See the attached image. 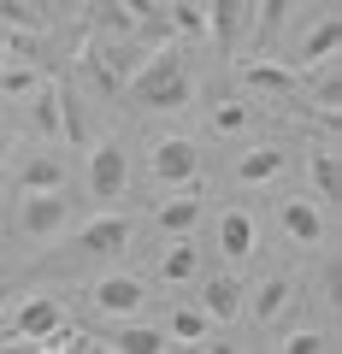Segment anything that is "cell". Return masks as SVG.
<instances>
[{
    "instance_id": "cell-6",
    "label": "cell",
    "mask_w": 342,
    "mask_h": 354,
    "mask_svg": "<svg viewBox=\"0 0 342 354\" xmlns=\"http://www.w3.org/2000/svg\"><path fill=\"white\" fill-rule=\"evenodd\" d=\"M142 301H148V283H142V278H124V272H113V278L95 283V307H101V313H113V319L142 313Z\"/></svg>"
},
{
    "instance_id": "cell-4",
    "label": "cell",
    "mask_w": 342,
    "mask_h": 354,
    "mask_svg": "<svg viewBox=\"0 0 342 354\" xmlns=\"http://www.w3.org/2000/svg\"><path fill=\"white\" fill-rule=\"evenodd\" d=\"M248 12H254V0H213V6H207V36L218 41V53H225V59L242 48V30L254 24Z\"/></svg>"
},
{
    "instance_id": "cell-23",
    "label": "cell",
    "mask_w": 342,
    "mask_h": 354,
    "mask_svg": "<svg viewBox=\"0 0 342 354\" xmlns=\"http://www.w3.org/2000/svg\"><path fill=\"white\" fill-rule=\"evenodd\" d=\"M207 325H213V319H207L201 307H178L171 325H165V337H171V342H207Z\"/></svg>"
},
{
    "instance_id": "cell-24",
    "label": "cell",
    "mask_w": 342,
    "mask_h": 354,
    "mask_svg": "<svg viewBox=\"0 0 342 354\" xmlns=\"http://www.w3.org/2000/svg\"><path fill=\"white\" fill-rule=\"evenodd\" d=\"M171 24H178V36H207V12L195 0H171Z\"/></svg>"
},
{
    "instance_id": "cell-11",
    "label": "cell",
    "mask_w": 342,
    "mask_h": 354,
    "mask_svg": "<svg viewBox=\"0 0 342 354\" xmlns=\"http://www.w3.org/2000/svg\"><path fill=\"white\" fill-rule=\"evenodd\" d=\"M254 59H272V48H278L283 36V18H289V0H254Z\"/></svg>"
},
{
    "instance_id": "cell-17",
    "label": "cell",
    "mask_w": 342,
    "mask_h": 354,
    "mask_svg": "<svg viewBox=\"0 0 342 354\" xmlns=\"http://www.w3.org/2000/svg\"><path fill=\"white\" fill-rule=\"evenodd\" d=\"M18 183H24V189H65V160L59 153H30V160L18 165Z\"/></svg>"
},
{
    "instance_id": "cell-29",
    "label": "cell",
    "mask_w": 342,
    "mask_h": 354,
    "mask_svg": "<svg viewBox=\"0 0 342 354\" xmlns=\"http://www.w3.org/2000/svg\"><path fill=\"white\" fill-rule=\"evenodd\" d=\"M0 171H6V136H0Z\"/></svg>"
},
{
    "instance_id": "cell-25",
    "label": "cell",
    "mask_w": 342,
    "mask_h": 354,
    "mask_svg": "<svg viewBox=\"0 0 342 354\" xmlns=\"http://www.w3.org/2000/svg\"><path fill=\"white\" fill-rule=\"evenodd\" d=\"M83 77H89L101 95H118V71L106 65V53H89V65H83Z\"/></svg>"
},
{
    "instance_id": "cell-31",
    "label": "cell",
    "mask_w": 342,
    "mask_h": 354,
    "mask_svg": "<svg viewBox=\"0 0 342 354\" xmlns=\"http://www.w3.org/2000/svg\"><path fill=\"white\" fill-rule=\"evenodd\" d=\"M0 136H6V118H0Z\"/></svg>"
},
{
    "instance_id": "cell-16",
    "label": "cell",
    "mask_w": 342,
    "mask_h": 354,
    "mask_svg": "<svg viewBox=\"0 0 342 354\" xmlns=\"http://www.w3.org/2000/svg\"><path fill=\"white\" fill-rule=\"evenodd\" d=\"M218 254H225V260H248L254 254V218L248 213H225L218 218Z\"/></svg>"
},
{
    "instance_id": "cell-27",
    "label": "cell",
    "mask_w": 342,
    "mask_h": 354,
    "mask_svg": "<svg viewBox=\"0 0 342 354\" xmlns=\"http://www.w3.org/2000/svg\"><path fill=\"white\" fill-rule=\"evenodd\" d=\"M283 348H289V354H325V348H336V342H330L325 330H295Z\"/></svg>"
},
{
    "instance_id": "cell-1",
    "label": "cell",
    "mask_w": 342,
    "mask_h": 354,
    "mask_svg": "<svg viewBox=\"0 0 342 354\" xmlns=\"http://www.w3.org/2000/svg\"><path fill=\"white\" fill-rule=\"evenodd\" d=\"M130 101L148 106V113H183V106L195 101V83H189V71H183V59L171 48H160L153 59H142L136 83H130Z\"/></svg>"
},
{
    "instance_id": "cell-28",
    "label": "cell",
    "mask_w": 342,
    "mask_h": 354,
    "mask_svg": "<svg viewBox=\"0 0 342 354\" xmlns=\"http://www.w3.org/2000/svg\"><path fill=\"white\" fill-rule=\"evenodd\" d=\"M248 118H254V113H248V106H242V101H225V106H218V113H213V124H218V130H242V124H248Z\"/></svg>"
},
{
    "instance_id": "cell-20",
    "label": "cell",
    "mask_w": 342,
    "mask_h": 354,
    "mask_svg": "<svg viewBox=\"0 0 342 354\" xmlns=\"http://www.w3.org/2000/svg\"><path fill=\"white\" fill-rule=\"evenodd\" d=\"M106 348H118V354H160V348H171V337L153 330V325H124Z\"/></svg>"
},
{
    "instance_id": "cell-18",
    "label": "cell",
    "mask_w": 342,
    "mask_h": 354,
    "mask_svg": "<svg viewBox=\"0 0 342 354\" xmlns=\"http://www.w3.org/2000/svg\"><path fill=\"white\" fill-rule=\"evenodd\" d=\"M36 88H41V71L30 59H6L0 65V101H30Z\"/></svg>"
},
{
    "instance_id": "cell-32",
    "label": "cell",
    "mask_w": 342,
    "mask_h": 354,
    "mask_svg": "<svg viewBox=\"0 0 342 354\" xmlns=\"http://www.w3.org/2000/svg\"><path fill=\"white\" fill-rule=\"evenodd\" d=\"M0 301H6V290H0Z\"/></svg>"
},
{
    "instance_id": "cell-12",
    "label": "cell",
    "mask_w": 342,
    "mask_h": 354,
    "mask_svg": "<svg viewBox=\"0 0 342 354\" xmlns=\"http://www.w3.org/2000/svg\"><path fill=\"white\" fill-rule=\"evenodd\" d=\"M242 295H248V290H242L236 278H207V283H201V313L225 325V319L242 313Z\"/></svg>"
},
{
    "instance_id": "cell-26",
    "label": "cell",
    "mask_w": 342,
    "mask_h": 354,
    "mask_svg": "<svg viewBox=\"0 0 342 354\" xmlns=\"http://www.w3.org/2000/svg\"><path fill=\"white\" fill-rule=\"evenodd\" d=\"M95 24H106V30H118V36H124V30L136 24V18H130L124 6H118V0H95Z\"/></svg>"
},
{
    "instance_id": "cell-3",
    "label": "cell",
    "mask_w": 342,
    "mask_h": 354,
    "mask_svg": "<svg viewBox=\"0 0 342 354\" xmlns=\"http://www.w3.org/2000/svg\"><path fill=\"white\" fill-rule=\"evenodd\" d=\"M124 177H130L124 148H118V142H95L89 148V195L95 201H118V195H124Z\"/></svg>"
},
{
    "instance_id": "cell-8",
    "label": "cell",
    "mask_w": 342,
    "mask_h": 354,
    "mask_svg": "<svg viewBox=\"0 0 342 354\" xmlns=\"http://www.w3.org/2000/svg\"><path fill=\"white\" fill-rule=\"evenodd\" d=\"M201 201H207L201 183H195V189H183V183H178V195H171V201L153 213V225H160L165 236H189V230L201 225Z\"/></svg>"
},
{
    "instance_id": "cell-19",
    "label": "cell",
    "mask_w": 342,
    "mask_h": 354,
    "mask_svg": "<svg viewBox=\"0 0 342 354\" xmlns=\"http://www.w3.org/2000/svg\"><path fill=\"white\" fill-rule=\"evenodd\" d=\"M289 301H295V283L278 272V278H266L260 290H254V319H260V325H272V319H278Z\"/></svg>"
},
{
    "instance_id": "cell-10",
    "label": "cell",
    "mask_w": 342,
    "mask_h": 354,
    "mask_svg": "<svg viewBox=\"0 0 342 354\" xmlns=\"http://www.w3.org/2000/svg\"><path fill=\"white\" fill-rule=\"evenodd\" d=\"M124 242H130V218H118V213H106V218L77 230V248L83 254H124Z\"/></svg>"
},
{
    "instance_id": "cell-2",
    "label": "cell",
    "mask_w": 342,
    "mask_h": 354,
    "mask_svg": "<svg viewBox=\"0 0 342 354\" xmlns=\"http://www.w3.org/2000/svg\"><path fill=\"white\" fill-rule=\"evenodd\" d=\"M18 230L36 242H53L71 230V201H65V189H24V201H18Z\"/></svg>"
},
{
    "instance_id": "cell-14",
    "label": "cell",
    "mask_w": 342,
    "mask_h": 354,
    "mask_svg": "<svg viewBox=\"0 0 342 354\" xmlns=\"http://www.w3.org/2000/svg\"><path fill=\"white\" fill-rule=\"evenodd\" d=\"M242 83L260 88V95H283V101L295 95V71H283V65H272V59H248L242 65Z\"/></svg>"
},
{
    "instance_id": "cell-15",
    "label": "cell",
    "mask_w": 342,
    "mask_h": 354,
    "mask_svg": "<svg viewBox=\"0 0 342 354\" xmlns=\"http://www.w3.org/2000/svg\"><path fill=\"white\" fill-rule=\"evenodd\" d=\"M283 230H289L301 248L325 242V218H319V207H313V201H283Z\"/></svg>"
},
{
    "instance_id": "cell-22",
    "label": "cell",
    "mask_w": 342,
    "mask_h": 354,
    "mask_svg": "<svg viewBox=\"0 0 342 354\" xmlns=\"http://www.w3.org/2000/svg\"><path fill=\"white\" fill-rule=\"evenodd\" d=\"M189 278H195V242L178 236L165 248V260H160V283H189Z\"/></svg>"
},
{
    "instance_id": "cell-5",
    "label": "cell",
    "mask_w": 342,
    "mask_h": 354,
    "mask_svg": "<svg viewBox=\"0 0 342 354\" xmlns=\"http://www.w3.org/2000/svg\"><path fill=\"white\" fill-rule=\"evenodd\" d=\"M195 165H201V153H195V142H189V136H165L160 148H153V177H160L165 189L195 183Z\"/></svg>"
},
{
    "instance_id": "cell-30",
    "label": "cell",
    "mask_w": 342,
    "mask_h": 354,
    "mask_svg": "<svg viewBox=\"0 0 342 354\" xmlns=\"http://www.w3.org/2000/svg\"><path fill=\"white\" fill-rule=\"evenodd\" d=\"M6 59H12V53H6V41H0V65H6Z\"/></svg>"
},
{
    "instance_id": "cell-13",
    "label": "cell",
    "mask_w": 342,
    "mask_h": 354,
    "mask_svg": "<svg viewBox=\"0 0 342 354\" xmlns=\"http://www.w3.org/2000/svg\"><path fill=\"white\" fill-rule=\"evenodd\" d=\"M283 165H289V153H283V148H272V142H266V148L242 153V165H236V183H248V189H254V183H272V177H278Z\"/></svg>"
},
{
    "instance_id": "cell-7",
    "label": "cell",
    "mask_w": 342,
    "mask_h": 354,
    "mask_svg": "<svg viewBox=\"0 0 342 354\" xmlns=\"http://www.w3.org/2000/svg\"><path fill=\"white\" fill-rule=\"evenodd\" d=\"M65 325V307H59V295H30L24 307H18V319H12V330L24 342H41L48 330H59Z\"/></svg>"
},
{
    "instance_id": "cell-21",
    "label": "cell",
    "mask_w": 342,
    "mask_h": 354,
    "mask_svg": "<svg viewBox=\"0 0 342 354\" xmlns=\"http://www.w3.org/2000/svg\"><path fill=\"white\" fill-rule=\"evenodd\" d=\"M307 177H313V189L325 195V201H336V195H342V171H336V153H330V148L307 153Z\"/></svg>"
},
{
    "instance_id": "cell-9",
    "label": "cell",
    "mask_w": 342,
    "mask_h": 354,
    "mask_svg": "<svg viewBox=\"0 0 342 354\" xmlns=\"http://www.w3.org/2000/svg\"><path fill=\"white\" fill-rule=\"evenodd\" d=\"M336 48H342V18H319V24L307 30V41L295 48V65H301V71H319V65L336 59Z\"/></svg>"
}]
</instances>
